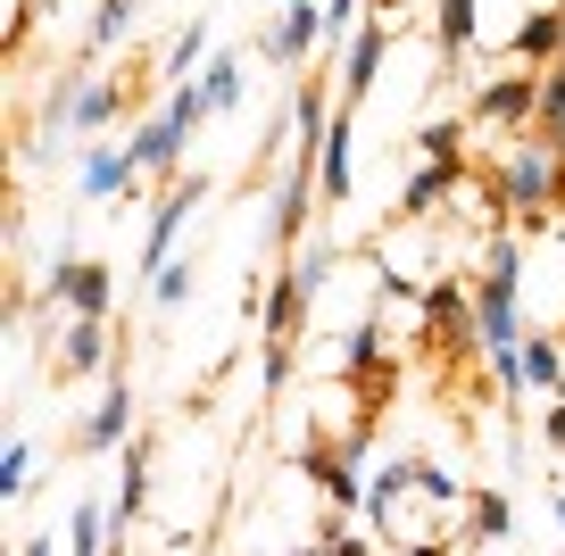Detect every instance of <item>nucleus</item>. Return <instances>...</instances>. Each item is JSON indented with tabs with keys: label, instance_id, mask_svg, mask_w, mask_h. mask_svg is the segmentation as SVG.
<instances>
[{
	"label": "nucleus",
	"instance_id": "1",
	"mask_svg": "<svg viewBox=\"0 0 565 556\" xmlns=\"http://www.w3.org/2000/svg\"><path fill=\"white\" fill-rule=\"evenodd\" d=\"M491 183H499V200H508V216L532 233V225H548V216L565 209V150L532 125V133H515V150L499 158Z\"/></svg>",
	"mask_w": 565,
	"mask_h": 556
},
{
	"label": "nucleus",
	"instance_id": "2",
	"mask_svg": "<svg viewBox=\"0 0 565 556\" xmlns=\"http://www.w3.org/2000/svg\"><path fill=\"white\" fill-rule=\"evenodd\" d=\"M541 100H548V75L541 67H508V75H491V84H475L466 125H482V133H524V125L541 117Z\"/></svg>",
	"mask_w": 565,
	"mask_h": 556
},
{
	"label": "nucleus",
	"instance_id": "3",
	"mask_svg": "<svg viewBox=\"0 0 565 556\" xmlns=\"http://www.w3.org/2000/svg\"><path fill=\"white\" fill-rule=\"evenodd\" d=\"M358 449H366V440H324V432H308V440H300V482H308V490H324V506H333V515H358V506H366V473H358Z\"/></svg>",
	"mask_w": 565,
	"mask_h": 556
},
{
	"label": "nucleus",
	"instance_id": "4",
	"mask_svg": "<svg viewBox=\"0 0 565 556\" xmlns=\"http://www.w3.org/2000/svg\"><path fill=\"white\" fill-rule=\"evenodd\" d=\"M258 58H266V67H282V75L317 67V58H324V0H282L275 25L258 34Z\"/></svg>",
	"mask_w": 565,
	"mask_h": 556
},
{
	"label": "nucleus",
	"instance_id": "5",
	"mask_svg": "<svg viewBox=\"0 0 565 556\" xmlns=\"http://www.w3.org/2000/svg\"><path fill=\"white\" fill-rule=\"evenodd\" d=\"M117 365H125L117 324H108V316H67V332H58V349H51V383L67 391V383H84V374H117Z\"/></svg>",
	"mask_w": 565,
	"mask_h": 556
},
{
	"label": "nucleus",
	"instance_id": "6",
	"mask_svg": "<svg viewBox=\"0 0 565 556\" xmlns=\"http://www.w3.org/2000/svg\"><path fill=\"white\" fill-rule=\"evenodd\" d=\"M42 299L67 316H108L117 308V275H108L100 258H84V249H58L51 275H42Z\"/></svg>",
	"mask_w": 565,
	"mask_h": 556
},
{
	"label": "nucleus",
	"instance_id": "7",
	"mask_svg": "<svg viewBox=\"0 0 565 556\" xmlns=\"http://www.w3.org/2000/svg\"><path fill=\"white\" fill-rule=\"evenodd\" d=\"M209 200V174H175V183H159V200H150V233H141V275H159L167 258H175L183 225H192V209Z\"/></svg>",
	"mask_w": 565,
	"mask_h": 556
},
{
	"label": "nucleus",
	"instance_id": "8",
	"mask_svg": "<svg viewBox=\"0 0 565 556\" xmlns=\"http://www.w3.org/2000/svg\"><path fill=\"white\" fill-rule=\"evenodd\" d=\"M141 432V416H134V391H125V365L108 374V391L92 399V416L75 424V449L84 457H108V449H125V440Z\"/></svg>",
	"mask_w": 565,
	"mask_h": 556
},
{
	"label": "nucleus",
	"instance_id": "9",
	"mask_svg": "<svg viewBox=\"0 0 565 556\" xmlns=\"http://www.w3.org/2000/svg\"><path fill=\"white\" fill-rule=\"evenodd\" d=\"M183 150H192V125H183L175 108H159V117H141L134 133H125V158H134L141 174H159V183H175Z\"/></svg>",
	"mask_w": 565,
	"mask_h": 556
},
{
	"label": "nucleus",
	"instance_id": "10",
	"mask_svg": "<svg viewBox=\"0 0 565 556\" xmlns=\"http://www.w3.org/2000/svg\"><path fill=\"white\" fill-rule=\"evenodd\" d=\"M466 183V158H424L416 174H407V192L391 200V216H399V225H424V216H441V200L458 192Z\"/></svg>",
	"mask_w": 565,
	"mask_h": 556
},
{
	"label": "nucleus",
	"instance_id": "11",
	"mask_svg": "<svg viewBox=\"0 0 565 556\" xmlns=\"http://www.w3.org/2000/svg\"><path fill=\"white\" fill-rule=\"evenodd\" d=\"M141 183H150V174H141L125 150H108V141H84V158H75V192H84V200H117V192L134 200Z\"/></svg>",
	"mask_w": 565,
	"mask_h": 556
},
{
	"label": "nucleus",
	"instance_id": "12",
	"mask_svg": "<svg viewBox=\"0 0 565 556\" xmlns=\"http://www.w3.org/2000/svg\"><path fill=\"white\" fill-rule=\"evenodd\" d=\"M341 383H350V391H366V383H383V374H391V332H383V316H358V324H350V341H341Z\"/></svg>",
	"mask_w": 565,
	"mask_h": 556
},
{
	"label": "nucleus",
	"instance_id": "13",
	"mask_svg": "<svg viewBox=\"0 0 565 556\" xmlns=\"http://www.w3.org/2000/svg\"><path fill=\"white\" fill-rule=\"evenodd\" d=\"M557 51H565V0H541V9L499 42V58H515V67H548Z\"/></svg>",
	"mask_w": 565,
	"mask_h": 556
},
{
	"label": "nucleus",
	"instance_id": "14",
	"mask_svg": "<svg viewBox=\"0 0 565 556\" xmlns=\"http://www.w3.org/2000/svg\"><path fill=\"white\" fill-rule=\"evenodd\" d=\"M508 499L499 490H466V515H458V548H499L508 539Z\"/></svg>",
	"mask_w": 565,
	"mask_h": 556
},
{
	"label": "nucleus",
	"instance_id": "15",
	"mask_svg": "<svg viewBox=\"0 0 565 556\" xmlns=\"http://www.w3.org/2000/svg\"><path fill=\"white\" fill-rule=\"evenodd\" d=\"M524 391L532 399H565V341L557 332H524Z\"/></svg>",
	"mask_w": 565,
	"mask_h": 556
},
{
	"label": "nucleus",
	"instance_id": "16",
	"mask_svg": "<svg viewBox=\"0 0 565 556\" xmlns=\"http://www.w3.org/2000/svg\"><path fill=\"white\" fill-rule=\"evenodd\" d=\"M192 84L209 92L216 117H233V108H242V92H249V58H242V51H209V67H200Z\"/></svg>",
	"mask_w": 565,
	"mask_h": 556
},
{
	"label": "nucleus",
	"instance_id": "17",
	"mask_svg": "<svg viewBox=\"0 0 565 556\" xmlns=\"http://www.w3.org/2000/svg\"><path fill=\"white\" fill-rule=\"evenodd\" d=\"M141 0H92V25H84V58H108L125 34H134Z\"/></svg>",
	"mask_w": 565,
	"mask_h": 556
},
{
	"label": "nucleus",
	"instance_id": "18",
	"mask_svg": "<svg viewBox=\"0 0 565 556\" xmlns=\"http://www.w3.org/2000/svg\"><path fill=\"white\" fill-rule=\"evenodd\" d=\"M200 67H209V18H192L175 42H167V67H159V84L175 92V84H192Z\"/></svg>",
	"mask_w": 565,
	"mask_h": 556
},
{
	"label": "nucleus",
	"instance_id": "19",
	"mask_svg": "<svg viewBox=\"0 0 565 556\" xmlns=\"http://www.w3.org/2000/svg\"><path fill=\"white\" fill-rule=\"evenodd\" d=\"M67 556H108V499H75V515H67Z\"/></svg>",
	"mask_w": 565,
	"mask_h": 556
},
{
	"label": "nucleus",
	"instance_id": "20",
	"mask_svg": "<svg viewBox=\"0 0 565 556\" xmlns=\"http://www.w3.org/2000/svg\"><path fill=\"white\" fill-rule=\"evenodd\" d=\"M433 42H441V58H466V51H475V0H441Z\"/></svg>",
	"mask_w": 565,
	"mask_h": 556
},
{
	"label": "nucleus",
	"instance_id": "21",
	"mask_svg": "<svg viewBox=\"0 0 565 556\" xmlns=\"http://www.w3.org/2000/svg\"><path fill=\"white\" fill-rule=\"evenodd\" d=\"M34 466H42V457H34V440H9V449H0V499H9V506H18L25 490H34Z\"/></svg>",
	"mask_w": 565,
	"mask_h": 556
},
{
	"label": "nucleus",
	"instance_id": "22",
	"mask_svg": "<svg viewBox=\"0 0 565 556\" xmlns=\"http://www.w3.org/2000/svg\"><path fill=\"white\" fill-rule=\"evenodd\" d=\"M192 275H200L192 258H167L159 275H150V299H159V308H183V299H192Z\"/></svg>",
	"mask_w": 565,
	"mask_h": 556
},
{
	"label": "nucleus",
	"instance_id": "23",
	"mask_svg": "<svg viewBox=\"0 0 565 556\" xmlns=\"http://www.w3.org/2000/svg\"><path fill=\"white\" fill-rule=\"evenodd\" d=\"M416 150H424V158H466V125H458V117L416 125Z\"/></svg>",
	"mask_w": 565,
	"mask_h": 556
},
{
	"label": "nucleus",
	"instance_id": "24",
	"mask_svg": "<svg viewBox=\"0 0 565 556\" xmlns=\"http://www.w3.org/2000/svg\"><path fill=\"white\" fill-rule=\"evenodd\" d=\"M541 440L565 457V399H541Z\"/></svg>",
	"mask_w": 565,
	"mask_h": 556
},
{
	"label": "nucleus",
	"instance_id": "25",
	"mask_svg": "<svg viewBox=\"0 0 565 556\" xmlns=\"http://www.w3.org/2000/svg\"><path fill=\"white\" fill-rule=\"evenodd\" d=\"M18 556H58V548H51V532H25V539H18Z\"/></svg>",
	"mask_w": 565,
	"mask_h": 556
},
{
	"label": "nucleus",
	"instance_id": "26",
	"mask_svg": "<svg viewBox=\"0 0 565 556\" xmlns=\"http://www.w3.org/2000/svg\"><path fill=\"white\" fill-rule=\"evenodd\" d=\"M548 515H557V532H565V490H548Z\"/></svg>",
	"mask_w": 565,
	"mask_h": 556
},
{
	"label": "nucleus",
	"instance_id": "27",
	"mask_svg": "<svg viewBox=\"0 0 565 556\" xmlns=\"http://www.w3.org/2000/svg\"><path fill=\"white\" fill-rule=\"evenodd\" d=\"M374 9H383V18H399V9H416V0H374Z\"/></svg>",
	"mask_w": 565,
	"mask_h": 556
},
{
	"label": "nucleus",
	"instance_id": "28",
	"mask_svg": "<svg viewBox=\"0 0 565 556\" xmlns=\"http://www.w3.org/2000/svg\"><path fill=\"white\" fill-rule=\"evenodd\" d=\"M557 341H565V324H557Z\"/></svg>",
	"mask_w": 565,
	"mask_h": 556
}]
</instances>
